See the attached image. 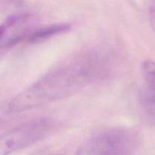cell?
<instances>
[{"instance_id": "6da1fadb", "label": "cell", "mask_w": 155, "mask_h": 155, "mask_svg": "<svg viewBox=\"0 0 155 155\" xmlns=\"http://www.w3.org/2000/svg\"><path fill=\"white\" fill-rule=\"evenodd\" d=\"M110 65V59L100 51L80 53L16 95L9 102V111H24L71 96L105 77Z\"/></svg>"}, {"instance_id": "7a4b0ae2", "label": "cell", "mask_w": 155, "mask_h": 155, "mask_svg": "<svg viewBox=\"0 0 155 155\" xmlns=\"http://www.w3.org/2000/svg\"><path fill=\"white\" fill-rule=\"evenodd\" d=\"M136 145V136L133 132L122 128L109 129L87 139L75 155H131Z\"/></svg>"}, {"instance_id": "3957f363", "label": "cell", "mask_w": 155, "mask_h": 155, "mask_svg": "<svg viewBox=\"0 0 155 155\" xmlns=\"http://www.w3.org/2000/svg\"><path fill=\"white\" fill-rule=\"evenodd\" d=\"M54 124L48 118L32 120L2 135L0 139V155H9L27 148L48 136Z\"/></svg>"}, {"instance_id": "277c9868", "label": "cell", "mask_w": 155, "mask_h": 155, "mask_svg": "<svg viewBox=\"0 0 155 155\" xmlns=\"http://www.w3.org/2000/svg\"><path fill=\"white\" fill-rule=\"evenodd\" d=\"M34 23V18L30 14H12L8 16L1 25V48H9L21 41H27L36 28Z\"/></svg>"}, {"instance_id": "5b68a950", "label": "cell", "mask_w": 155, "mask_h": 155, "mask_svg": "<svg viewBox=\"0 0 155 155\" xmlns=\"http://www.w3.org/2000/svg\"><path fill=\"white\" fill-rule=\"evenodd\" d=\"M142 71L143 86L141 94V107L145 117L155 124V62L145 61Z\"/></svg>"}, {"instance_id": "8992f818", "label": "cell", "mask_w": 155, "mask_h": 155, "mask_svg": "<svg viewBox=\"0 0 155 155\" xmlns=\"http://www.w3.org/2000/svg\"><path fill=\"white\" fill-rule=\"evenodd\" d=\"M70 29V26L67 24H57L42 27H36L34 31L29 36L27 42H42L48 38L55 35L64 33Z\"/></svg>"}, {"instance_id": "52a82bcc", "label": "cell", "mask_w": 155, "mask_h": 155, "mask_svg": "<svg viewBox=\"0 0 155 155\" xmlns=\"http://www.w3.org/2000/svg\"><path fill=\"white\" fill-rule=\"evenodd\" d=\"M22 2L23 0H1L2 10H9L18 8Z\"/></svg>"}, {"instance_id": "ba28073f", "label": "cell", "mask_w": 155, "mask_h": 155, "mask_svg": "<svg viewBox=\"0 0 155 155\" xmlns=\"http://www.w3.org/2000/svg\"><path fill=\"white\" fill-rule=\"evenodd\" d=\"M149 18L151 25L155 32V0H151L149 6Z\"/></svg>"}]
</instances>
